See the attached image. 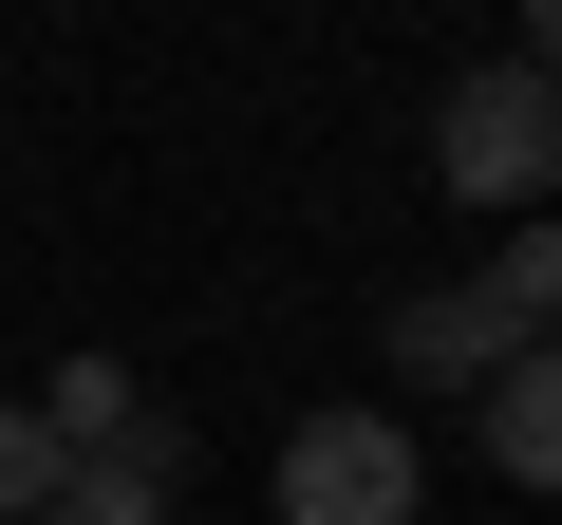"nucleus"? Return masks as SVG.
I'll use <instances>...</instances> for the list:
<instances>
[{
	"label": "nucleus",
	"mask_w": 562,
	"mask_h": 525,
	"mask_svg": "<svg viewBox=\"0 0 562 525\" xmlns=\"http://www.w3.org/2000/svg\"><path fill=\"white\" fill-rule=\"evenodd\" d=\"M431 188H450V206H543V188H562V76H525V57L450 76V94H431Z\"/></svg>",
	"instance_id": "f257e3e1"
},
{
	"label": "nucleus",
	"mask_w": 562,
	"mask_h": 525,
	"mask_svg": "<svg viewBox=\"0 0 562 525\" xmlns=\"http://www.w3.org/2000/svg\"><path fill=\"white\" fill-rule=\"evenodd\" d=\"M281 525H431V450L394 413H301L281 432Z\"/></svg>",
	"instance_id": "f03ea898"
},
{
	"label": "nucleus",
	"mask_w": 562,
	"mask_h": 525,
	"mask_svg": "<svg viewBox=\"0 0 562 525\" xmlns=\"http://www.w3.org/2000/svg\"><path fill=\"white\" fill-rule=\"evenodd\" d=\"M525 338H562V320H525L506 282H431V301H394V376H469V394H487Z\"/></svg>",
	"instance_id": "7ed1b4c3"
},
{
	"label": "nucleus",
	"mask_w": 562,
	"mask_h": 525,
	"mask_svg": "<svg viewBox=\"0 0 562 525\" xmlns=\"http://www.w3.org/2000/svg\"><path fill=\"white\" fill-rule=\"evenodd\" d=\"M487 469H506V488H562V338H525V357L487 376Z\"/></svg>",
	"instance_id": "20e7f679"
},
{
	"label": "nucleus",
	"mask_w": 562,
	"mask_h": 525,
	"mask_svg": "<svg viewBox=\"0 0 562 525\" xmlns=\"http://www.w3.org/2000/svg\"><path fill=\"white\" fill-rule=\"evenodd\" d=\"M20 413H38V432H57L76 469H94V450H132V413H150V394H132V357H57V376H38Z\"/></svg>",
	"instance_id": "39448f33"
},
{
	"label": "nucleus",
	"mask_w": 562,
	"mask_h": 525,
	"mask_svg": "<svg viewBox=\"0 0 562 525\" xmlns=\"http://www.w3.org/2000/svg\"><path fill=\"white\" fill-rule=\"evenodd\" d=\"M57 488H76V450H57V432H38V413H0V525H38V506H57Z\"/></svg>",
	"instance_id": "423d86ee"
},
{
	"label": "nucleus",
	"mask_w": 562,
	"mask_h": 525,
	"mask_svg": "<svg viewBox=\"0 0 562 525\" xmlns=\"http://www.w3.org/2000/svg\"><path fill=\"white\" fill-rule=\"evenodd\" d=\"M487 282H506L525 320H562V225H506V244H487Z\"/></svg>",
	"instance_id": "0eeeda50"
},
{
	"label": "nucleus",
	"mask_w": 562,
	"mask_h": 525,
	"mask_svg": "<svg viewBox=\"0 0 562 525\" xmlns=\"http://www.w3.org/2000/svg\"><path fill=\"white\" fill-rule=\"evenodd\" d=\"M38 525H169V488H132V469H76V488H57Z\"/></svg>",
	"instance_id": "6e6552de"
},
{
	"label": "nucleus",
	"mask_w": 562,
	"mask_h": 525,
	"mask_svg": "<svg viewBox=\"0 0 562 525\" xmlns=\"http://www.w3.org/2000/svg\"><path fill=\"white\" fill-rule=\"evenodd\" d=\"M525 76H562V0H525Z\"/></svg>",
	"instance_id": "1a4fd4ad"
}]
</instances>
